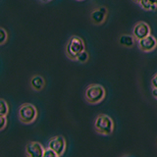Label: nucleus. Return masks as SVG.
I'll return each mask as SVG.
<instances>
[{
  "instance_id": "obj_8",
  "label": "nucleus",
  "mask_w": 157,
  "mask_h": 157,
  "mask_svg": "<svg viewBox=\"0 0 157 157\" xmlns=\"http://www.w3.org/2000/svg\"><path fill=\"white\" fill-rule=\"evenodd\" d=\"M26 152L28 156H32V157H43V152L44 148L43 146L36 141H33L29 142L27 144L26 147Z\"/></svg>"
},
{
  "instance_id": "obj_7",
  "label": "nucleus",
  "mask_w": 157,
  "mask_h": 157,
  "mask_svg": "<svg viewBox=\"0 0 157 157\" xmlns=\"http://www.w3.org/2000/svg\"><path fill=\"white\" fill-rule=\"evenodd\" d=\"M139 46L140 48V50L144 51V52H150L152 50H154L157 46V40L156 38L151 36V34H148L147 36H145L144 38H141L139 40Z\"/></svg>"
},
{
  "instance_id": "obj_16",
  "label": "nucleus",
  "mask_w": 157,
  "mask_h": 157,
  "mask_svg": "<svg viewBox=\"0 0 157 157\" xmlns=\"http://www.w3.org/2000/svg\"><path fill=\"white\" fill-rule=\"evenodd\" d=\"M7 38H8L7 32L5 31L4 29L0 28V44H3L5 41L7 40Z\"/></svg>"
},
{
  "instance_id": "obj_1",
  "label": "nucleus",
  "mask_w": 157,
  "mask_h": 157,
  "mask_svg": "<svg viewBox=\"0 0 157 157\" xmlns=\"http://www.w3.org/2000/svg\"><path fill=\"white\" fill-rule=\"evenodd\" d=\"M106 95V91L104 86L101 85H90L86 87V92H85V97L86 100L88 103L91 104H97V103L101 102Z\"/></svg>"
},
{
  "instance_id": "obj_12",
  "label": "nucleus",
  "mask_w": 157,
  "mask_h": 157,
  "mask_svg": "<svg viewBox=\"0 0 157 157\" xmlns=\"http://www.w3.org/2000/svg\"><path fill=\"white\" fill-rule=\"evenodd\" d=\"M140 5L141 6L142 9H144V10H151V11H155L156 8H157V5L151 4V3H149L148 1H147V0H140Z\"/></svg>"
},
{
  "instance_id": "obj_20",
  "label": "nucleus",
  "mask_w": 157,
  "mask_h": 157,
  "mask_svg": "<svg viewBox=\"0 0 157 157\" xmlns=\"http://www.w3.org/2000/svg\"><path fill=\"white\" fill-rule=\"evenodd\" d=\"M149 3H151V4H155V5H157V0H147Z\"/></svg>"
},
{
  "instance_id": "obj_9",
  "label": "nucleus",
  "mask_w": 157,
  "mask_h": 157,
  "mask_svg": "<svg viewBox=\"0 0 157 157\" xmlns=\"http://www.w3.org/2000/svg\"><path fill=\"white\" fill-rule=\"evenodd\" d=\"M106 16L107 9L105 7H99L90 14L91 21L96 25H101L104 23V21L106 20Z\"/></svg>"
},
{
  "instance_id": "obj_19",
  "label": "nucleus",
  "mask_w": 157,
  "mask_h": 157,
  "mask_svg": "<svg viewBox=\"0 0 157 157\" xmlns=\"http://www.w3.org/2000/svg\"><path fill=\"white\" fill-rule=\"evenodd\" d=\"M152 94H153V96L157 99V90L156 88H153V90H152Z\"/></svg>"
},
{
  "instance_id": "obj_18",
  "label": "nucleus",
  "mask_w": 157,
  "mask_h": 157,
  "mask_svg": "<svg viewBox=\"0 0 157 157\" xmlns=\"http://www.w3.org/2000/svg\"><path fill=\"white\" fill-rule=\"evenodd\" d=\"M151 86H153V88H156L157 90V74L156 75L152 78V80H151Z\"/></svg>"
},
{
  "instance_id": "obj_10",
  "label": "nucleus",
  "mask_w": 157,
  "mask_h": 157,
  "mask_svg": "<svg viewBox=\"0 0 157 157\" xmlns=\"http://www.w3.org/2000/svg\"><path fill=\"white\" fill-rule=\"evenodd\" d=\"M44 78L41 76H34L31 80L32 87L36 90H41L44 86Z\"/></svg>"
},
{
  "instance_id": "obj_11",
  "label": "nucleus",
  "mask_w": 157,
  "mask_h": 157,
  "mask_svg": "<svg viewBox=\"0 0 157 157\" xmlns=\"http://www.w3.org/2000/svg\"><path fill=\"white\" fill-rule=\"evenodd\" d=\"M120 44L125 47H132L135 44V37L129 36V34H124L120 37Z\"/></svg>"
},
{
  "instance_id": "obj_15",
  "label": "nucleus",
  "mask_w": 157,
  "mask_h": 157,
  "mask_svg": "<svg viewBox=\"0 0 157 157\" xmlns=\"http://www.w3.org/2000/svg\"><path fill=\"white\" fill-rule=\"evenodd\" d=\"M43 157H58V155H57V153L53 149H51L50 147H48V148L44 149Z\"/></svg>"
},
{
  "instance_id": "obj_22",
  "label": "nucleus",
  "mask_w": 157,
  "mask_h": 157,
  "mask_svg": "<svg viewBox=\"0 0 157 157\" xmlns=\"http://www.w3.org/2000/svg\"><path fill=\"white\" fill-rule=\"evenodd\" d=\"M43 1H50V0H43Z\"/></svg>"
},
{
  "instance_id": "obj_4",
  "label": "nucleus",
  "mask_w": 157,
  "mask_h": 157,
  "mask_svg": "<svg viewBox=\"0 0 157 157\" xmlns=\"http://www.w3.org/2000/svg\"><path fill=\"white\" fill-rule=\"evenodd\" d=\"M37 115L36 108L33 104H24L19 109V118L25 124H29L36 120Z\"/></svg>"
},
{
  "instance_id": "obj_5",
  "label": "nucleus",
  "mask_w": 157,
  "mask_h": 157,
  "mask_svg": "<svg viewBox=\"0 0 157 157\" xmlns=\"http://www.w3.org/2000/svg\"><path fill=\"white\" fill-rule=\"evenodd\" d=\"M48 147H50L51 149H53L56 152L58 156L63 155V153L65 152L66 149V140L63 136H55L49 140Z\"/></svg>"
},
{
  "instance_id": "obj_14",
  "label": "nucleus",
  "mask_w": 157,
  "mask_h": 157,
  "mask_svg": "<svg viewBox=\"0 0 157 157\" xmlns=\"http://www.w3.org/2000/svg\"><path fill=\"white\" fill-rule=\"evenodd\" d=\"M76 60L78 61V62H81V63H86V62L88 60V53H87L86 50L82 51V52L77 56Z\"/></svg>"
},
{
  "instance_id": "obj_21",
  "label": "nucleus",
  "mask_w": 157,
  "mask_h": 157,
  "mask_svg": "<svg viewBox=\"0 0 157 157\" xmlns=\"http://www.w3.org/2000/svg\"><path fill=\"white\" fill-rule=\"evenodd\" d=\"M135 2H137V3H140V0H134Z\"/></svg>"
},
{
  "instance_id": "obj_23",
  "label": "nucleus",
  "mask_w": 157,
  "mask_h": 157,
  "mask_svg": "<svg viewBox=\"0 0 157 157\" xmlns=\"http://www.w3.org/2000/svg\"><path fill=\"white\" fill-rule=\"evenodd\" d=\"M80 1H81V0H80Z\"/></svg>"
},
{
  "instance_id": "obj_6",
  "label": "nucleus",
  "mask_w": 157,
  "mask_h": 157,
  "mask_svg": "<svg viewBox=\"0 0 157 157\" xmlns=\"http://www.w3.org/2000/svg\"><path fill=\"white\" fill-rule=\"evenodd\" d=\"M148 34H150V28L144 22L137 23L134 27V29H132V36L137 40H140L141 38H144Z\"/></svg>"
},
{
  "instance_id": "obj_2",
  "label": "nucleus",
  "mask_w": 157,
  "mask_h": 157,
  "mask_svg": "<svg viewBox=\"0 0 157 157\" xmlns=\"http://www.w3.org/2000/svg\"><path fill=\"white\" fill-rule=\"evenodd\" d=\"M94 128L98 134L101 135H111L114 131V121L108 115L100 114L96 117L94 122Z\"/></svg>"
},
{
  "instance_id": "obj_13",
  "label": "nucleus",
  "mask_w": 157,
  "mask_h": 157,
  "mask_svg": "<svg viewBox=\"0 0 157 157\" xmlns=\"http://www.w3.org/2000/svg\"><path fill=\"white\" fill-rule=\"evenodd\" d=\"M9 112V106L8 103L4 99H0V114L6 116Z\"/></svg>"
},
{
  "instance_id": "obj_3",
  "label": "nucleus",
  "mask_w": 157,
  "mask_h": 157,
  "mask_svg": "<svg viewBox=\"0 0 157 157\" xmlns=\"http://www.w3.org/2000/svg\"><path fill=\"white\" fill-rule=\"evenodd\" d=\"M83 50H86V45L81 37L75 36L69 39L66 46V53L69 58L76 60L77 56Z\"/></svg>"
},
{
  "instance_id": "obj_17",
  "label": "nucleus",
  "mask_w": 157,
  "mask_h": 157,
  "mask_svg": "<svg viewBox=\"0 0 157 157\" xmlns=\"http://www.w3.org/2000/svg\"><path fill=\"white\" fill-rule=\"evenodd\" d=\"M6 123H7L6 116L0 114V130H3L4 129L5 126H6Z\"/></svg>"
}]
</instances>
